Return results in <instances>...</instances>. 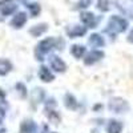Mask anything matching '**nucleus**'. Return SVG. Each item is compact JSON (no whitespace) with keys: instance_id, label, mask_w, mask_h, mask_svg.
Masks as SVG:
<instances>
[{"instance_id":"1","label":"nucleus","mask_w":133,"mask_h":133,"mask_svg":"<svg viewBox=\"0 0 133 133\" xmlns=\"http://www.w3.org/2000/svg\"><path fill=\"white\" fill-rule=\"evenodd\" d=\"M128 28V21L121 17V16H112L108 21V25H107V33L110 36H116L118 33L124 32Z\"/></svg>"},{"instance_id":"2","label":"nucleus","mask_w":133,"mask_h":133,"mask_svg":"<svg viewBox=\"0 0 133 133\" xmlns=\"http://www.w3.org/2000/svg\"><path fill=\"white\" fill-rule=\"evenodd\" d=\"M56 39L53 37H48L45 40H43L39 43V45L36 47V56L39 60H43V56L47 55L48 52H51L55 47H56Z\"/></svg>"},{"instance_id":"3","label":"nucleus","mask_w":133,"mask_h":133,"mask_svg":"<svg viewBox=\"0 0 133 133\" xmlns=\"http://www.w3.org/2000/svg\"><path fill=\"white\" fill-rule=\"evenodd\" d=\"M109 108L112 109L113 112H116V113H121V112H125V110H128L129 105H128V103L125 101V100L116 97V98H112V100H110Z\"/></svg>"},{"instance_id":"4","label":"nucleus","mask_w":133,"mask_h":133,"mask_svg":"<svg viewBox=\"0 0 133 133\" xmlns=\"http://www.w3.org/2000/svg\"><path fill=\"white\" fill-rule=\"evenodd\" d=\"M16 8H17V5L14 0H2L0 2V12L4 16L12 15L16 11Z\"/></svg>"},{"instance_id":"5","label":"nucleus","mask_w":133,"mask_h":133,"mask_svg":"<svg viewBox=\"0 0 133 133\" xmlns=\"http://www.w3.org/2000/svg\"><path fill=\"white\" fill-rule=\"evenodd\" d=\"M49 63H51L52 69H55L56 72L63 73V72H65V69H66V65H65V63H64V61H63L60 57H57V56H51Z\"/></svg>"},{"instance_id":"6","label":"nucleus","mask_w":133,"mask_h":133,"mask_svg":"<svg viewBox=\"0 0 133 133\" xmlns=\"http://www.w3.org/2000/svg\"><path fill=\"white\" fill-rule=\"evenodd\" d=\"M81 21L87 25V27H91V28H95L96 24H97V19L93 14L91 12H84L81 15Z\"/></svg>"},{"instance_id":"7","label":"nucleus","mask_w":133,"mask_h":133,"mask_svg":"<svg viewBox=\"0 0 133 133\" xmlns=\"http://www.w3.org/2000/svg\"><path fill=\"white\" fill-rule=\"evenodd\" d=\"M20 133H37V127L32 120H25L20 127Z\"/></svg>"},{"instance_id":"8","label":"nucleus","mask_w":133,"mask_h":133,"mask_svg":"<svg viewBox=\"0 0 133 133\" xmlns=\"http://www.w3.org/2000/svg\"><path fill=\"white\" fill-rule=\"evenodd\" d=\"M103 57H104V53H103L101 51H92V52L87 56V59L84 60V63H85L87 65H92V64L97 63L100 59H103Z\"/></svg>"},{"instance_id":"9","label":"nucleus","mask_w":133,"mask_h":133,"mask_svg":"<svg viewBox=\"0 0 133 133\" xmlns=\"http://www.w3.org/2000/svg\"><path fill=\"white\" fill-rule=\"evenodd\" d=\"M25 21H27V15L24 12H19L14 16L12 21H11V24H12L15 28H21L24 24H25Z\"/></svg>"},{"instance_id":"10","label":"nucleus","mask_w":133,"mask_h":133,"mask_svg":"<svg viewBox=\"0 0 133 133\" xmlns=\"http://www.w3.org/2000/svg\"><path fill=\"white\" fill-rule=\"evenodd\" d=\"M39 77H40V80L44 81V83H51L53 80V75H52V72L47 68V66H40Z\"/></svg>"},{"instance_id":"11","label":"nucleus","mask_w":133,"mask_h":133,"mask_svg":"<svg viewBox=\"0 0 133 133\" xmlns=\"http://www.w3.org/2000/svg\"><path fill=\"white\" fill-rule=\"evenodd\" d=\"M123 130V124L117 120H110L109 124L107 127V132L108 133H121Z\"/></svg>"},{"instance_id":"12","label":"nucleus","mask_w":133,"mask_h":133,"mask_svg":"<svg viewBox=\"0 0 133 133\" xmlns=\"http://www.w3.org/2000/svg\"><path fill=\"white\" fill-rule=\"evenodd\" d=\"M117 3L121 4L118 7L123 9L125 14L133 16V0H120V2H117Z\"/></svg>"},{"instance_id":"13","label":"nucleus","mask_w":133,"mask_h":133,"mask_svg":"<svg viewBox=\"0 0 133 133\" xmlns=\"http://www.w3.org/2000/svg\"><path fill=\"white\" fill-rule=\"evenodd\" d=\"M85 32H87V28H85V27L75 25V27H72L71 29H68V35H69L71 37H79V36L85 35Z\"/></svg>"},{"instance_id":"14","label":"nucleus","mask_w":133,"mask_h":133,"mask_svg":"<svg viewBox=\"0 0 133 133\" xmlns=\"http://www.w3.org/2000/svg\"><path fill=\"white\" fill-rule=\"evenodd\" d=\"M89 44H91L92 47H95V48H98V47H104L105 45V41H104V39L100 36V35L95 33V35H92L89 37Z\"/></svg>"},{"instance_id":"15","label":"nucleus","mask_w":133,"mask_h":133,"mask_svg":"<svg viewBox=\"0 0 133 133\" xmlns=\"http://www.w3.org/2000/svg\"><path fill=\"white\" fill-rule=\"evenodd\" d=\"M11 69H12V64L5 59H0V76H5Z\"/></svg>"},{"instance_id":"16","label":"nucleus","mask_w":133,"mask_h":133,"mask_svg":"<svg viewBox=\"0 0 133 133\" xmlns=\"http://www.w3.org/2000/svg\"><path fill=\"white\" fill-rule=\"evenodd\" d=\"M71 53L73 55L76 59H81L85 55V47L84 45H77V44H76V45H73L71 48Z\"/></svg>"},{"instance_id":"17","label":"nucleus","mask_w":133,"mask_h":133,"mask_svg":"<svg viewBox=\"0 0 133 133\" xmlns=\"http://www.w3.org/2000/svg\"><path fill=\"white\" fill-rule=\"evenodd\" d=\"M4 116H5V96L0 91V124H2Z\"/></svg>"},{"instance_id":"18","label":"nucleus","mask_w":133,"mask_h":133,"mask_svg":"<svg viewBox=\"0 0 133 133\" xmlns=\"http://www.w3.org/2000/svg\"><path fill=\"white\" fill-rule=\"evenodd\" d=\"M65 107L69 108V109H76L77 108V101L76 98L72 95H65Z\"/></svg>"},{"instance_id":"19","label":"nucleus","mask_w":133,"mask_h":133,"mask_svg":"<svg viewBox=\"0 0 133 133\" xmlns=\"http://www.w3.org/2000/svg\"><path fill=\"white\" fill-rule=\"evenodd\" d=\"M47 29V25L45 24H40V25H35L32 29H31V35L33 36H40L41 33Z\"/></svg>"},{"instance_id":"20","label":"nucleus","mask_w":133,"mask_h":133,"mask_svg":"<svg viewBox=\"0 0 133 133\" xmlns=\"http://www.w3.org/2000/svg\"><path fill=\"white\" fill-rule=\"evenodd\" d=\"M28 8L31 9V12H32V15L33 16H36L39 12H40V7H39V4H28Z\"/></svg>"},{"instance_id":"21","label":"nucleus","mask_w":133,"mask_h":133,"mask_svg":"<svg viewBox=\"0 0 133 133\" xmlns=\"http://www.w3.org/2000/svg\"><path fill=\"white\" fill-rule=\"evenodd\" d=\"M98 9H101V11H108V2L107 0H98Z\"/></svg>"},{"instance_id":"22","label":"nucleus","mask_w":133,"mask_h":133,"mask_svg":"<svg viewBox=\"0 0 133 133\" xmlns=\"http://www.w3.org/2000/svg\"><path fill=\"white\" fill-rule=\"evenodd\" d=\"M92 3V0H81V2L79 3V7L80 8H85V7H88Z\"/></svg>"},{"instance_id":"23","label":"nucleus","mask_w":133,"mask_h":133,"mask_svg":"<svg viewBox=\"0 0 133 133\" xmlns=\"http://www.w3.org/2000/svg\"><path fill=\"white\" fill-rule=\"evenodd\" d=\"M128 41H129V43H133V29L130 31V33L128 35Z\"/></svg>"}]
</instances>
